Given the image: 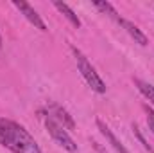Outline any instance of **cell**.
I'll list each match as a JSON object with an SVG mask.
<instances>
[{
    "label": "cell",
    "instance_id": "obj_1",
    "mask_svg": "<svg viewBox=\"0 0 154 153\" xmlns=\"http://www.w3.org/2000/svg\"><path fill=\"white\" fill-rule=\"evenodd\" d=\"M0 144L13 153H41L34 137L18 122L0 117Z\"/></svg>",
    "mask_w": 154,
    "mask_h": 153
},
{
    "label": "cell",
    "instance_id": "obj_2",
    "mask_svg": "<svg viewBox=\"0 0 154 153\" xmlns=\"http://www.w3.org/2000/svg\"><path fill=\"white\" fill-rule=\"evenodd\" d=\"M70 49H72V52H74V56H75L77 69H79L81 76L84 77V81L88 83V86H91V90L97 92V94H106V83L102 81V77L97 74L95 67L88 61V58L82 54V50H79L74 45H72Z\"/></svg>",
    "mask_w": 154,
    "mask_h": 153
},
{
    "label": "cell",
    "instance_id": "obj_3",
    "mask_svg": "<svg viewBox=\"0 0 154 153\" xmlns=\"http://www.w3.org/2000/svg\"><path fill=\"white\" fill-rule=\"evenodd\" d=\"M45 128H47V132L50 133V137L56 141V144H59L63 150H66L68 153H77V144L75 141L70 137V133L57 122V121H54L50 115H47L45 117Z\"/></svg>",
    "mask_w": 154,
    "mask_h": 153
},
{
    "label": "cell",
    "instance_id": "obj_4",
    "mask_svg": "<svg viewBox=\"0 0 154 153\" xmlns=\"http://www.w3.org/2000/svg\"><path fill=\"white\" fill-rule=\"evenodd\" d=\"M13 5L36 27V29H39V31H43V33H47L48 29H47V25H45V22L41 20V16L38 15V11L31 5V4H27V2H23V0H13Z\"/></svg>",
    "mask_w": 154,
    "mask_h": 153
},
{
    "label": "cell",
    "instance_id": "obj_5",
    "mask_svg": "<svg viewBox=\"0 0 154 153\" xmlns=\"http://www.w3.org/2000/svg\"><path fill=\"white\" fill-rule=\"evenodd\" d=\"M48 110H50V115H54L52 119L54 121H57L65 130H75V122H74V117L68 114L63 106H59V105H56V103H52L50 106H48Z\"/></svg>",
    "mask_w": 154,
    "mask_h": 153
},
{
    "label": "cell",
    "instance_id": "obj_6",
    "mask_svg": "<svg viewBox=\"0 0 154 153\" xmlns=\"http://www.w3.org/2000/svg\"><path fill=\"white\" fill-rule=\"evenodd\" d=\"M95 122H97V128L100 130V133L106 137V141H108V142H109V144L115 148L116 151H118V153H129V150H127V148H125V146H124V144L118 141V139H116V135L111 132V130H109V126H108V124H106L102 119H97Z\"/></svg>",
    "mask_w": 154,
    "mask_h": 153
},
{
    "label": "cell",
    "instance_id": "obj_7",
    "mask_svg": "<svg viewBox=\"0 0 154 153\" xmlns=\"http://www.w3.org/2000/svg\"><path fill=\"white\" fill-rule=\"evenodd\" d=\"M125 31H127V34L131 36V38L134 40V43H138V45H142V47H145V45H149V38L143 34V31L138 27V25H134L133 22H129V20H124V18H120V22H118Z\"/></svg>",
    "mask_w": 154,
    "mask_h": 153
},
{
    "label": "cell",
    "instance_id": "obj_8",
    "mask_svg": "<svg viewBox=\"0 0 154 153\" xmlns=\"http://www.w3.org/2000/svg\"><path fill=\"white\" fill-rule=\"evenodd\" d=\"M52 4H54V7H56V9H57V11H59V13H61V15H63V16L74 25V27H75V29L81 27V20H79V16L74 13V9H72L68 4H65V2H52Z\"/></svg>",
    "mask_w": 154,
    "mask_h": 153
},
{
    "label": "cell",
    "instance_id": "obj_9",
    "mask_svg": "<svg viewBox=\"0 0 154 153\" xmlns=\"http://www.w3.org/2000/svg\"><path fill=\"white\" fill-rule=\"evenodd\" d=\"M134 85H136V88L140 90V94L154 106V85L147 83V81H142V79H138V77H134Z\"/></svg>",
    "mask_w": 154,
    "mask_h": 153
},
{
    "label": "cell",
    "instance_id": "obj_10",
    "mask_svg": "<svg viewBox=\"0 0 154 153\" xmlns=\"http://www.w3.org/2000/svg\"><path fill=\"white\" fill-rule=\"evenodd\" d=\"M93 5H95L100 13H104V15H108L109 18H113L115 22H120L118 11H116V9L111 5V4H109V2H100V0H95V2H93Z\"/></svg>",
    "mask_w": 154,
    "mask_h": 153
},
{
    "label": "cell",
    "instance_id": "obj_11",
    "mask_svg": "<svg viewBox=\"0 0 154 153\" xmlns=\"http://www.w3.org/2000/svg\"><path fill=\"white\" fill-rule=\"evenodd\" d=\"M133 132H134V135L138 137V141H140V142L143 144V148H145V150H147V151H149V153H154L152 146H151V144H149V142L145 141V137L142 135V132H140V128H138V124H133Z\"/></svg>",
    "mask_w": 154,
    "mask_h": 153
},
{
    "label": "cell",
    "instance_id": "obj_12",
    "mask_svg": "<svg viewBox=\"0 0 154 153\" xmlns=\"http://www.w3.org/2000/svg\"><path fill=\"white\" fill-rule=\"evenodd\" d=\"M143 110H145V115H147V124H149V128H151V132L154 133V110H151L147 105L143 106Z\"/></svg>",
    "mask_w": 154,
    "mask_h": 153
},
{
    "label": "cell",
    "instance_id": "obj_13",
    "mask_svg": "<svg viewBox=\"0 0 154 153\" xmlns=\"http://www.w3.org/2000/svg\"><path fill=\"white\" fill-rule=\"evenodd\" d=\"M0 49H2V36H0Z\"/></svg>",
    "mask_w": 154,
    "mask_h": 153
}]
</instances>
